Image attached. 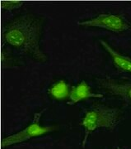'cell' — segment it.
I'll use <instances>...</instances> for the list:
<instances>
[{
    "instance_id": "5",
    "label": "cell",
    "mask_w": 131,
    "mask_h": 149,
    "mask_svg": "<svg viewBox=\"0 0 131 149\" xmlns=\"http://www.w3.org/2000/svg\"><path fill=\"white\" fill-rule=\"evenodd\" d=\"M97 83L110 95L121 100L126 106L131 109V80H117L105 77L98 79Z\"/></svg>"
},
{
    "instance_id": "1",
    "label": "cell",
    "mask_w": 131,
    "mask_h": 149,
    "mask_svg": "<svg viewBox=\"0 0 131 149\" xmlns=\"http://www.w3.org/2000/svg\"><path fill=\"white\" fill-rule=\"evenodd\" d=\"M43 22L39 16L24 13L5 25L3 37L9 46L37 62H47L48 56L41 47Z\"/></svg>"
},
{
    "instance_id": "6",
    "label": "cell",
    "mask_w": 131,
    "mask_h": 149,
    "mask_svg": "<svg viewBox=\"0 0 131 149\" xmlns=\"http://www.w3.org/2000/svg\"><path fill=\"white\" fill-rule=\"evenodd\" d=\"M100 43L103 49L109 54L116 70L121 73H127V74H131L130 57L117 52L109 43L106 42L104 40H100Z\"/></svg>"
},
{
    "instance_id": "7",
    "label": "cell",
    "mask_w": 131,
    "mask_h": 149,
    "mask_svg": "<svg viewBox=\"0 0 131 149\" xmlns=\"http://www.w3.org/2000/svg\"><path fill=\"white\" fill-rule=\"evenodd\" d=\"M104 95L102 94H97L92 92V88L86 81H81L77 85L74 86L70 91L69 100L67 102L68 105H75L83 100H87L89 98H98L101 99Z\"/></svg>"
},
{
    "instance_id": "10",
    "label": "cell",
    "mask_w": 131,
    "mask_h": 149,
    "mask_svg": "<svg viewBox=\"0 0 131 149\" xmlns=\"http://www.w3.org/2000/svg\"><path fill=\"white\" fill-rule=\"evenodd\" d=\"M115 149H122L121 148V147H116V148H115Z\"/></svg>"
},
{
    "instance_id": "2",
    "label": "cell",
    "mask_w": 131,
    "mask_h": 149,
    "mask_svg": "<svg viewBox=\"0 0 131 149\" xmlns=\"http://www.w3.org/2000/svg\"><path fill=\"white\" fill-rule=\"evenodd\" d=\"M122 113L120 109L104 104H97L86 110L80 124L84 129V136L81 146L84 148L91 133L98 129L112 132L117 127Z\"/></svg>"
},
{
    "instance_id": "3",
    "label": "cell",
    "mask_w": 131,
    "mask_h": 149,
    "mask_svg": "<svg viewBox=\"0 0 131 149\" xmlns=\"http://www.w3.org/2000/svg\"><path fill=\"white\" fill-rule=\"evenodd\" d=\"M46 111V108L43 109L41 111L36 113L34 114V118L32 123L27 125L26 128L21 129V131L16 133H13L3 139L1 146L2 148H8L12 145L20 144L25 143L26 141L32 139H35L37 137H41L46 133L52 132L54 130V127L50 126H43L41 124L42 114L44 112Z\"/></svg>"
},
{
    "instance_id": "9",
    "label": "cell",
    "mask_w": 131,
    "mask_h": 149,
    "mask_svg": "<svg viewBox=\"0 0 131 149\" xmlns=\"http://www.w3.org/2000/svg\"><path fill=\"white\" fill-rule=\"evenodd\" d=\"M24 2L21 1H1V8L2 9L6 11L15 10L18 9L24 5Z\"/></svg>"
},
{
    "instance_id": "8",
    "label": "cell",
    "mask_w": 131,
    "mask_h": 149,
    "mask_svg": "<svg viewBox=\"0 0 131 149\" xmlns=\"http://www.w3.org/2000/svg\"><path fill=\"white\" fill-rule=\"evenodd\" d=\"M70 91H71L69 90L67 82L61 80L54 82L51 85V87L49 89V94L54 99L57 100H62L69 98Z\"/></svg>"
},
{
    "instance_id": "4",
    "label": "cell",
    "mask_w": 131,
    "mask_h": 149,
    "mask_svg": "<svg viewBox=\"0 0 131 149\" xmlns=\"http://www.w3.org/2000/svg\"><path fill=\"white\" fill-rule=\"evenodd\" d=\"M79 26L88 27H98L115 33L128 32L131 30L130 22L119 14L101 13L88 20L78 22Z\"/></svg>"
}]
</instances>
